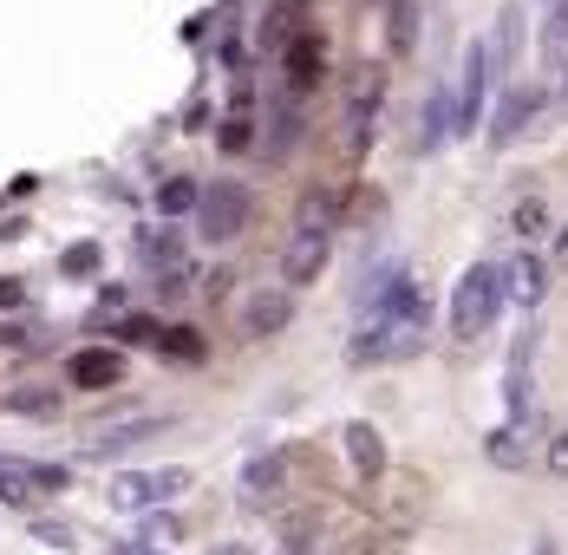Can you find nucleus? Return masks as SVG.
I'll use <instances>...</instances> for the list:
<instances>
[{
	"label": "nucleus",
	"mask_w": 568,
	"mask_h": 555,
	"mask_svg": "<svg viewBox=\"0 0 568 555\" xmlns=\"http://www.w3.org/2000/svg\"><path fill=\"white\" fill-rule=\"evenodd\" d=\"M497 301H504V275L490 262H470L452 287V333L457 340H477V333L497 321Z\"/></svg>",
	"instance_id": "1"
},
{
	"label": "nucleus",
	"mask_w": 568,
	"mask_h": 555,
	"mask_svg": "<svg viewBox=\"0 0 568 555\" xmlns=\"http://www.w3.org/2000/svg\"><path fill=\"white\" fill-rule=\"evenodd\" d=\"M425 346V321H366L353 333V366H386Z\"/></svg>",
	"instance_id": "2"
},
{
	"label": "nucleus",
	"mask_w": 568,
	"mask_h": 555,
	"mask_svg": "<svg viewBox=\"0 0 568 555\" xmlns=\"http://www.w3.org/2000/svg\"><path fill=\"white\" fill-rule=\"evenodd\" d=\"M242 222H248V190H242V183H210V190L196 196V229H203V242H235Z\"/></svg>",
	"instance_id": "3"
},
{
	"label": "nucleus",
	"mask_w": 568,
	"mask_h": 555,
	"mask_svg": "<svg viewBox=\"0 0 568 555\" xmlns=\"http://www.w3.org/2000/svg\"><path fill=\"white\" fill-rule=\"evenodd\" d=\"M190 491V471H124L112 477V503L118 509H158V503H176Z\"/></svg>",
	"instance_id": "4"
},
{
	"label": "nucleus",
	"mask_w": 568,
	"mask_h": 555,
	"mask_svg": "<svg viewBox=\"0 0 568 555\" xmlns=\"http://www.w3.org/2000/svg\"><path fill=\"white\" fill-rule=\"evenodd\" d=\"M327 255H334V235H327V229H294V235H287V249H282L287 287H307V281L327 269Z\"/></svg>",
	"instance_id": "5"
},
{
	"label": "nucleus",
	"mask_w": 568,
	"mask_h": 555,
	"mask_svg": "<svg viewBox=\"0 0 568 555\" xmlns=\"http://www.w3.org/2000/svg\"><path fill=\"white\" fill-rule=\"evenodd\" d=\"M287 321H294V294H282V287H262V294L242 301V333H248V340H268V333H282Z\"/></svg>",
	"instance_id": "6"
},
{
	"label": "nucleus",
	"mask_w": 568,
	"mask_h": 555,
	"mask_svg": "<svg viewBox=\"0 0 568 555\" xmlns=\"http://www.w3.org/2000/svg\"><path fill=\"white\" fill-rule=\"evenodd\" d=\"M484 72H490V53L470 47L464 53V72H457V105H452V131H470L477 111H484Z\"/></svg>",
	"instance_id": "7"
},
{
	"label": "nucleus",
	"mask_w": 568,
	"mask_h": 555,
	"mask_svg": "<svg viewBox=\"0 0 568 555\" xmlns=\"http://www.w3.org/2000/svg\"><path fill=\"white\" fill-rule=\"evenodd\" d=\"M124 380V353L118 346H79L72 353V386L79 392H105Z\"/></svg>",
	"instance_id": "8"
},
{
	"label": "nucleus",
	"mask_w": 568,
	"mask_h": 555,
	"mask_svg": "<svg viewBox=\"0 0 568 555\" xmlns=\"http://www.w3.org/2000/svg\"><path fill=\"white\" fill-rule=\"evenodd\" d=\"M171 432V418H124V425H105V432H92V457H118V451H138V444L164 438Z\"/></svg>",
	"instance_id": "9"
},
{
	"label": "nucleus",
	"mask_w": 568,
	"mask_h": 555,
	"mask_svg": "<svg viewBox=\"0 0 568 555\" xmlns=\"http://www.w3.org/2000/svg\"><path fill=\"white\" fill-rule=\"evenodd\" d=\"M341 444H346V464H353L359 477H386V438H379L366 418H353L341 432Z\"/></svg>",
	"instance_id": "10"
},
{
	"label": "nucleus",
	"mask_w": 568,
	"mask_h": 555,
	"mask_svg": "<svg viewBox=\"0 0 568 555\" xmlns=\"http://www.w3.org/2000/svg\"><path fill=\"white\" fill-rule=\"evenodd\" d=\"M373 111H379V79H359L353 85V105H346V151L353 158L373 144Z\"/></svg>",
	"instance_id": "11"
},
{
	"label": "nucleus",
	"mask_w": 568,
	"mask_h": 555,
	"mask_svg": "<svg viewBox=\"0 0 568 555\" xmlns=\"http://www.w3.org/2000/svg\"><path fill=\"white\" fill-rule=\"evenodd\" d=\"M536 118V92L529 85H510L504 105H497V124H490V144H516V131Z\"/></svg>",
	"instance_id": "12"
},
{
	"label": "nucleus",
	"mask_w": 568,
	"mask_h": 555,
	"mask_svg": "<svg viewBox=\"0 0 568 555\" xmlns=\"http://www.w3.org/2000/svg\"><path fill=\"white\" fill-rule=\"evenodd\" d=\"M321 65H327L321 33H294V40H287V79H294V85H314V79H321Z\"/></svg>",
	"instance_id": "13"
},
{
	"label": "nucleus",
	"mask_w": 568,
	"mask_h": 555,
	"mask_svg": "<svg viewBox=\"0 0 568 555\" xmlns=\"http://www.w3.org/2000/svg\"><path fill=\"white\" fill-rule=\"evenodd\" d=\"M282 477H287L282 451H262V457H248V464H242V491H248V497H275V491H282Z\"/></svg>",
	"instance_id": "14"
},
{
	"label": "nucleus",
	"mask_w": 568,
	"mask_h": 555,
	"mask_svg": "<svg viewBox=\"0 0 568 555\" xmlns=\"http://www.w3.org/2000/svg\"><path fill=\"white\" fill-rule=\"evenodd\" d=\"M40 497H47V491L33 484V471H27V464H13V457H0V503H13V509H33Z\"/></svg>",
	"instance_id": "15"
},
{
	"label": "nucleus",
	"mask_w": 568,
	"mask_h": 555,
	"mask_svg": "<svg viewBox=\"0 0 568 555\" xmlns=\"http://www.w3.org/2000/svg\"><path fill=\"white\" fill-rule=\"evenodd\" d=\"M510 301H523V307H542V287H549V275H542V262L536 255H516V269H510Z\"/></svg>",
	"instance_id": "16"
},
{
	"label": "nucleus",
	"mask_w": 568,
	"mask_h": 555,
	"mask_svg": "<svg viewBox=\"0 0 568 555\" xmlns=\"http://www.w3.org/2000/svg\"><path fill=\"white\" fill-rule=\"evenodd\" d=\"M445 138H452V92L438 85V92H432V105H425V138H418V151H438Z\"/></svg>",
	"instance_id": "17"
},
{
	"label": "nucleus",
	"mask_w": 568,
	"mask_h": 555,
	"mask_svg": "<svg viewBox=\"0 0 568 555\" xmlns=\"http://www.w3.org/2000/svg\"><path fill=\"white\" fill-rule=\"evenodd\" d=\"M490 464H504V471H523V457H529V438H523V425H504V432H490Z\"/></svg>",
	"instance_id": "18"
},
{
	"label": "nucleus",
	"mask_w": 568,
	"mask_h": 555,
	"mask_svg": "<svg viewBox=\"0 0 568 555\" xmlns=\"http://www.w3.org/2000/svg\"><path fill=\"white\" fill-rule=\"evenodd\" d=\"M334 216H341V190H314V196H301V229H327V235H334Z\"/></svg>",
	"instance_id": "19"
},
{
	"label": "nucleus",
	"mask_w": 568,
	"mask_h": 555,
	"mask_svg": "<svg viewBox=\"0 0 568 555\" xmlns=\"http://www.w3.org/2000/svg\"><path fill=\"white\" fill-rule=\"evenodd\" d=\"M158 346H164L171 360H190V366H196V360L210 353V346H203V333H196V327H164V333H158Z\"/></svg>",
	"instance_id": "20"
},
{
	"label": "nucleus",
	"mask_w": 568,
	"mask_h": 555,
	"mask_svg": "<svg viewBox=\"0 0 568 555\" xmlns=\"http://www.w3.org/2000/svg\"><path fill=\"white\" fill-rule=\"evenodd\" d=\"M196 196H203V183H190V176H171V183L158 190V210H164V216H183V210H196Z\"/></svg>",
	"instance_id": "21"
},
{
	"label": "nucleus",
	"mask_w": 568,
	"mask_h": 555,
	"mask_svg": "<svg viewBox=\"0 0 568 555\" xmlns=\"http://www.w3.org/2000/svg\"><path fill=\"white\" fill-rule=\"evenodd\" d=\"M65 275H92L99 269V242H79V249H65V262H59Z\"/></svg>",
	"instance_id": "22"
},
{
	"label": "nucleus",
	"mask_w": 568,
	"mask_h": 555,
	"mask_svg": "<svg viewBox=\"0 0 568 555\" xmlns=\"http://www.w3.org/2000/svg\"><path fill=\"white\" fill-rule=\"evenodd\" d=\"M13 412H33V418H53V392H13Z\"/></svg>",
	"instance_id": "23"
},
{
	"label": "nucleus",
	"mask_w": 568,
	"mask_h": 555,
	"mask_svg": "<svg viewBox=\"0 0 568 555\" xmlns=\"http://www.w3.org/2000/svg\"><path fill=\"white\" fill-rule=\"evenodd\" d=\"M542 471H549V477H568V432H556V438H549V457H542Z\"/></svg>",
	"instance_id": "24"
},
{
	"label": "nucleus",
	"mask_w": 568,
	"mask_h": 555,
	"mask_svg": "<svg viewBox=\"0 0 568 555\" xmlns=\"http://www.w3.org/2000/svg\"><path fill=\"white\" fill-rule=\"evenodd\" d=\"M144 262H151V269H176V242H171V235H151Z\"/></svg>",
	"instance_id": "25"
},
{
	"label": "nucleus",
	"mask_w": 568,
	"mask_h": 555,
	"mask_svg": "<svg viewBox=\"0 0 568 555\" xmlns=\"http://www.w3.org/2000/svg\"><path fill=\"white\" fill-rule=\"evenodd\" d=\"M393 47H398V53L412 47V0H398V7H393Z\"/></svg>",
	"instance_id": "26"
},
{
	"label": "nucleus",
	"mask_w": 568,
	"mask_h": 555,
	"mask_svg": "<svg viewBox=\"0 0 568 555\" xmlns=\"http://www.w3.org/2000/svg\"><path fill=\"white\" fill-rule=\"evenodd\" d=\"M216 144H223V151H248V124H242V118H229V124H223V138H216Z\"/></svg>",
	"instance_id": "27"
},
{
	"label": "nucleus",
	"mask_w": 568,
	"mask_h": 555,
	"mask_svg": "<svg viewBox=\"0 0 568 555\" xmlns=\"http://www.w3.org/2000/svg\"><path fill=\"white\" fill-rule=\"evenodd\" d=\"M516 229H523V235H536V229H542V203H536V196H529V203H516Z\"/></svg>",
	"instance_id": "28"
},
{
	"label": "nucleus",
	"mask_w": 568,
	"mask_h": 555,
	"mask_svg": "<svg viewBox=\"0 0 568 555\" xmlns=\"http://www.w3.org/2000/svg\"><path fill=\"white\" fill-rule=\"evenodd\" d=\"M516 53V7H504V40H497V59Z\"/></svg>",
	"instance_id": "29"
},
{
	"label": "nucleus",
	"mask_w": 568,
	"mask_h": 555,
	"mask_svg": "<svg viewBox=\"0 0 568 555\" xmlns=\"http://www.w3.org/2000/svg\"><path fill=\"white\" fill-rule=\"evenodd\" d=\"M27 294H20V281H0V307H20Z\"/></svg>",
	"instance_id": "30"
},
{
	"label": "nucleus",
	"mask_w": 568,
	"mask_h": 555,
	"mask_svg": "<svg viewBox=\"0 0 568 555\" xmlns=\"http://www.w3.org/2000/svg\"><path fill=\"white\" fill-rule=\"evenodd\" d=\"M536 555H562L556 549V536H536Z\"/></svg>",
	"instance_id": "31"
},
{
	"label": "nucleus",
	"mask_w": 568,
	"mask_h": 555,
	"mask_svg": "<svg viewBox=\"0 0 568 555\" xmlns=\"http://www.w3.org/2000/svg\"><path fill=\"white\" fill-rule=\"evenodd\" d=\"M210 555H248V549H242V543H216Z\"/></svg>",
	"instance_id": "32"
},
{
	"label": "nucleus",
	"mask_w": 568,
	"mask_h": 555,
	"mask_svg": "<svg viewBox=\"0 0 568 555\" xmlns=\"http://www.w3.org/2000/svg\"><path fill=\"white\" fill-rule=\"evenodd\" d=\"M556 255H562V269H568V229H562V235H556Z\"/></svg>",
	"instance_id": "33"
},
{
	"label": "nucleus",
	"mask_w": 568,
	"mask_h": 555,
	"mask_svg": "<svg viewBox=\"0 0 568 555\" xmlns=\"http://www.w3.org/2000/svg\"><path fill=\"white\" fill-rule=\"evenodd\" d=\"M542 7H549V13H568V0H542Z\"/></svg>",
	"instance_id": "34"
}]
</instances>
